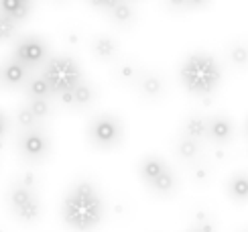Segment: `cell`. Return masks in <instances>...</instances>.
I'll return each instance as SVG.
<instances>
[{
  "instance_id": "1",
  "label": "cell",
  "mask_w": 248,
  "mask_h": 232,
  "mask_svg": "<svg viewBox=\"0 0 248 232\" xmlns=\"http://www.w3.org/2000/svg\"><path fill=\"white\" fill-rule=\"evenodd\" d=\"M63 222L78 232L94 230L104 218V202L92 182H78L67 192L61 206Z\"/></svg>"
},
{
  "instance_id": "2",
  "label": "cell",
  "mask_w": 248,
  "mask_h": 232,
  "mask_svg": "<svg viewBox=\"0 0 248 232\" xmlns=\"http://www.w3.org/2000/svg\"><path fill=\"white\" fill-rule=\"evenodd\" d=\"M179 80L193 96H210L222 82L220 63L208 53H191L181 63Z\"/></svg>"
},
{
  "instance_id": "3",
  "label": "cell",
  "mask_w": 248,
  "mask_h": 232,
  "mask_svg": "<svg viewBox=\"0 0 248 232\" xmlns=\"http://www.w3.org/2000/svg\"><path fill=\"white\" fill-rule=\"evenodd\" d=\"M41 76H43L45 82L49 83L53 96L76 88L78 83L84 80L79 63L69 55H57V57L45 59V67H43V73H41Z\"/></svg>"
},
{
  "instance_id": "4",
  "label": "cell",
  "mask_w": 248,
  "mask_h": 232,
  "mask_svg": "<svg viewBox=\"0 0 248 232\" xmlns=\"http://www.w3.org/2000/svg\"><path fill=\"white\" fill-rule=\"evenodd\" d=\"M124 136V129L118 116L114 114H98L92 118L88 126V139L98 149H112L120 145Z\"/></svg>"
},
{
  "instance_id": "5",
  "label": "cell",
  "mask_w": 248,
  "mask_h": 232,
  "mask_svg": "<svg viewBox=\"0 0 248 232\" xmlns=\"http://www.w3.org/2000/svg\"><path fill=\"white\" fill-rule=\"evenodd\" d=\"M8 208L13 216L20 222H37L41 216V204L39 198L33 192V187L27 183H15L8 189Z\"/></svg>"
},
{
  "instance_id": "6",
  "label": "cell",
  "mask_w": 248,
  "mask_h": 232,
  "mask_svg": "<svg viewBox=\"0 0 248 232\" xmlns=\"http://www.w3.org/2000/svg\"><path fill=\"white\" fill-rule=\"evenodd\" d=\"M18 151L27 161L39 163L49 155L51 141H49L47 133L41 129V126L27 129V131H23V134H20V139H18Z\"/></svg>"
},
{
  "instance_id": "7",
  "label": "cell",
  "mask_w": 248,
  "mask_h": 232,
  "mask_svg": "<svg viewBox=\"0 0 248 232\" xmlns=\"http://www.w3.org/2000/svg\"><path fill=\"white\" fill-rule=\"evenodd\" d=\"M13 57L18 59L25 67L35 69V67L41 66V63H45V59H47V45H45L43 39H39L35 35L23 37L16 43Z\"/></svg>"
},
{
  "instance_id": "8",
  "label": "cell",
  "mask_w": 248,
  "mask_h": 232,
  "mask_svg": "<svg viewBox=\"0 0 248 232\" xmlns=\"http://www.w3.org/2000/svg\"><path fill=\"white\" fill-rule=\"evenodd\" d=\"M57 98H59V102L63 104V106H67V108H86V106H90V104L94 102L96 90L92 88L88 82L81 80L76 88L57 94Z\"/></svg>"
},
{
  "instance_id": "9",
  "label": "cell",
  "mask_w": 248,
  "mask_h": 232,
  "mask_svg": "<svg viewBox=\"0 0 248 232\" xmlns=\"http://www.w3.org/2000/svg\"><path fill=\"white\" fill-rule=\"evenodd\" d=\"M205 136L216 143V145H224L230 143L234 136V124L228 116H212V118H205Z\"/></svg>"
},
{
  "instance_id": "10",
  "label": "cell",
  "mask_w": 248,
  "mask_h": 232,
  "mask_svg": "<svg viewBox=\"0 0 248 232\" xmlns=\"http://www.w3.org/2000/svg\"><path fill=\"white\" fill-rule=\"evenodd\" d=\"M29 76H31V69L25 67L18 59L10 57L2 63V67H0V86H6V88L25 86Z\"/></svg>"
},
{
  "instance_id": "11",
  "label": "cell",
  "mask_w": 248,
  "mask_h": 232,
  "mask_svg": "<svg viewBox=\"0 0 248 232\" xmlns=\"http://www.w3.org/2000/svg\"><path fill=\"white\" fill-rule=\"evenodd\" d=\"M137 86H139L142 96H147V98H159L165 92L163 78L157 76V73H153V71H140L139 78H137Z\"/></svg>"
},
{
  "instance_id": "12",
  "label": "cell",
  "mask_w": 248,
  "mask_h": 232,
  "mask_svg": "<svg viewBox=\"0 0 248 232\" xmlns=\"http://www.w3.org/2000/svg\"><path fill=\"white\" fill-rule=\"evenodd\" d=\"M35 0H0V15L10 17L16 23L25 20L33 10Z\"/></svg>"
},
{
  "instance_id": "13",
  "label": "cell",
  "mask_w": 248,
  "mask_h": 232,
  "mask_svg": "<svg viewBox=\"0 0 248 232\" xmlns=\"http://www.w3.org/2000/svg\"><path fill=\"white\" fill-rule=\"evenodd\" d=\"M169 169V165L165 163L161 157H157V155H149V157H144V159L139 163V175H140V179L144 183H151L155 177L157 175H161L163 171H167Z\"/></svg>"
},
{
  "instance_id": "14",
  "label": "cell",
  "mask_w": 248,
  "mask_h": 232,
  "mask_svg": "<svg viewBox=\"0 0 248 232\" xmlns=\"http://www.w3.org/2000/svg\"><path fill=\"white\" fill-rule=\"evenodd\" d=\"M106 13H108L112 23H116V25H130L134 20V17H137L132 0H118L116 4H112L106 10Z\"/></svg>"
},
{
  "instance_id": "15",
  "label": "cell",
  "mask_w": 248,
  "mask_h": 232,
  "mask_svg": "<svg viewBox=\"0 0 248 232\" xmlns=\"http://www.w3.org/2000/svg\"><path fill=\"white\" fill-rule=\"evenodd\" d=\"M92 53H94L98 59L102 61H110V59H114V55L118 53V45H116V41L112 39V37H106V35H100L96 39H92Z\"/></svg>"
},
{
  "instance_id": "16",
  "label": "cell",
  "mask_w": 248,
  "mask_h": 232,
  "mask_svg": "<svg viewBox=\"0 0 248 232\" xmlns=\"http://www.w3.org/2000/svg\"><path fill=\"white\" fill-rule=\"evenodd\" d=\"M147 187L157 196H171L175 189H177V177L173 175L171 169H167V171H163L161 175L155 177Z\"/></svg>"
},
{
  "instance_id": "17",
  "label": "cell",
  "mask_w": 248,
  "mask_h": 232,
  "mask_svg": "<svg viewBox=\"0 0 248 232\" xmlns=\"http://www.w3.org/2000/svg\"><path fill=\"white\" fill-rule=\"evenodd\" d=\"M25 92L29 98H47L51 100L53 92H51L49 83L45 82L43 76H29V80L25 82Z\"/></svg>"
},
{
  "instance_id": "18",
  "label": "cell",
  "mask_w": 248,
  "mask_h": 232,
  "mask_svg": "<svg viewBox=\"0 0 248 232\" xmlns=\"http://www.w3.org/2000/svg\"><path fill=\"white\" fill-rule=\"evenodd\" d=\"M228 196L234 199L236 204H244L248 198V182H246V173H234L232 179L228 182Z\"/></svg>"
},
{
  "instance_id": "19",
  "label": "cell",
  "mask_w": 248,
  "mask_h": 232,
  "mask_svg": "<svg viewBox=\"0 0 248 232\" xmlns=\"http://www.w3.org/2000/svg\"><path fill=\"white\" fill-rule=\"evenodd\" d=\"M183 136L202 141L205 136V118L203 116H189V118L183 122Z\"/></svg>"
},
{
  "instance_id": "20",
  "label": "cell",
  "mask_w": 248,
  "mask_h": 232,
  "mask_svg": "<svg viewBox=\"0 0 248 232\" xmlns=\"http://www.w3.org/2000/svg\"><path fill=\"white\" fill-rule=\"evenodd\" d=\"M200 149H202L200 141L189 139V136H181V139L177 141V155L181 157L183 161H193V159H198Z\"/></svg>"
},
{
  "instance_id": "21",
  "label": "cell",
  "mask_w": 248,
  "mask_h": 232,
  "mask_svg": "<svg viewBox=\"0 0 248 232\" xmlns=\"http://www.w3.org/2000/svg\"><path fill=\"white\" fill-rule=\"evenodd\" d=\"M27 106H29V110L33 112L39 120L47 118V116L51 114V102L47 98H29Z\"/></svg>"
},
{
  "instance_id": "22",
  "label": "cell",
  "mask_w": 248,
  "mask_h": 232,
  "mask_svg": "<svg viewBox=\"0 0 248 232\" xmlns=\"http://www.w3.org/2000/svg\"><path fill=\"white\" fill-rule=\"evenodd\" d=\"M16 122H18V126H20L23 131H27V129H35V126H39V118L29 110L27 104L16 110Z\"/></svg>"
},
{
  "instance_id": "23",
  "label": "cell",
  "mask_w": 248,
  "mask_h": 232,
  "mask_svg": "<svg viewBox=\"0 0 248 232\" xmlns=\"http://www.w3.org/2000/svg\"><path fill=\"white\" fill-rule=\"evenodd\" d=\"M16 29H18V23L13 20L10 17H4L0 15V41H8L16 35Z\"/></svg>"
},
{
  "instance_id": "24",
  "label": "cell",
  "mask_w": 248,
  "mask_h": 232,
  "mask_svg": "<svg viewBox=\"0 0 248 232\" xmlns=\"http://www.w3.org/2000/svg\"><path fill=\"white\" fill-rule=\"evenodd\" d=\"M116 73H118V78H120L122 82L132 83V82H137L140 69H139L137 66H132V63H120L118 69H116Z\"/></svg>"
},
{
  "instance_id": "25",
  "label": "cell",
  "mask_w": 248,
  "mask_h": 232,
  "mask_svg": "<svg viewBox=\"0 0 248 232\" xmlns=\"http://www.w3.org/2000/svg\"><path fill=\"white\" fill-rule=\"evenodd\" d=\"M230 59L234 66H238V67H244L246 66V47L240 43V45H234L230 49Z\"/></svg>"
},
{
  "instance_id": "26",
  "label": "cell",
  "mask_w": 248,
  "mask_h": 232,
  "mask_svg": "<svg viewBox=\"0 0 248 232\" xmlns=\"http://www.w3.org/2000/svg\"><path fill=\"white\" fill-rule=\"evenodd\" d=\"M171 10H187V0H165Z\"/></svg>"
},
{
  "instance_id": "27",
  "label": "cell",
  "mask_w": 248,
  "mask_h": 232,
  "mask_svg": "<svg viewBox=\"0 0 248 232\" xmlns=\"http://www.w3.org/2000/svg\"><path fill=\"white\" fill-rule=\"evenodd\" d=\"M88 2H90L92 6H96V8H104V10H108L112 4H116L118 0H88Z\"/></svg>"
},
{
  "instance_id": "28",
  "label": "cell",
  "mask_w": 248,
  "mask_h": 232,
  "mask_svg": "<svg viewBox=\"0 0 248 232\" xmlns=\"http://www.w3.org/2000/svg\"><path fill=\"white\" fill-rule=\"evenodd\" d=\"M210 4V0H187V8L189 10H200Z\"/></svg>"
},
{
  "instance_id": "29",
  "label": "cell",
  "mask_w": 248,
  "mask_h": 232,
  "mask_svg": "<svg viewBox=\"0 0 248 232\" xmlns=\"http://www.w3.org/2000/svg\"><path fill=\"white\" fill-rule=\"evenodd\" d=\"M8 131V118H6V114L0 110V141H2V136L6 134Z\"/></svg>"
},
{
  "instance_id": "30",
  "label": "cell",
  "mask_w": 248,
  "mask_h": 232,
  "mask_svg": "<svg viewBox=\"0 0 248 232\" xmlns=\"http://www.w3.org/2000/svg\"><path fill=\"white\" fill-rule=\"evenodd\" d=\"M187 232H214V230H212L210 224H198V226H193V228L187 230Z\"/></svg>"
},
{
  "instance_id": "31",
  "label": "cell",
  "mask_w": 248,
  "mask_h": 232,
  "mask_svg": "<svg viewBox=\"0 0 248 232\" xmlns=\"http://www.w3.org/2000/svg\"><path fill=\"white\" fill-rule=\"evenodd\" d=\"M55 2H65V0H55Z\"/></svg>"
}]
</instances>
